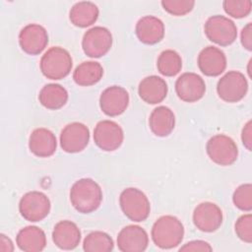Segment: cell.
<instances>
[{"label":"cell","instance_id":"cell-11","mask_svg":"<svg viewBox=\"0 0 252 252\" xmlns=\"http://www.w3.org/2000/svg\"><path fill=\"white\" fill-rule=\"evenodd\" d=\"M90 130L80 122H73L66 125L60 134V146L69 154L82 152L89 144Z\"/></svg>","mask_w":252,"mask_h":252},{"label":"cell","instance_id":"cell-8","mask_svg":"<svg viewBox=\"0 0 252 252\" xmlns=\"http://www.w3.org/2000/svg\"><path fill=\"white\" fill-rule=\"evenodd\" d=\"M248 91L245 76L238 71H229L218 82L217 92L219 96L226 102L241 100Z\"/></svg>","mask_w":252,"mask_h":252},{"label":"cell","instance_id":"cell-31","mask_svg":"<svg viewBox=\"0 0 252 252\" xmlns=\"http://www.w3.org/2000/svg\"><path fill=\"white\" fill-rule=\"evenodd\" d=\"M162 8L173 16H184L192 11L195 5L193 0H162Z\"/></svg>","mask_w":252,"mask_h":252},{"label":"cell","instance_id":"cell-32","mask_svg":"<svg viewBox=\"0 0 252 252\" xmlns=\"http://www.w3.org/2000/svg\"><path fill=\"white\" fill-rule=\"evenodd\" d=\"M235 233L242 241L246 243L252 242V216L251 214L239 217L234 225Z\"/></svg>","mask_w":252,"mask_h":252},{"label":"cell","instance_id":"cell-26","mask_svg":"<svg viewBox=\"0 0 252 252\" xmlns=\"http://www.w3.org/2000/svg\"><path fill=\"white\" fill-rule=\"evenodd\" d=\"M103 76L102 66L95 61H85L75 69L73 79L79 86L89 87L96 84Z\"/></svg>","mask_w":252,"mask_h":252},{"label":"cell","instance_id":"cell-27","mask_svg":"<svg viewBox=\"0 0 252 252\" xmlns=\"http://www.w3.org/2000/svg\"><path fill=\"white\" fill-rule=\"evenodd\" d=\"M157 67L161 75L173 77L177 75L182 68L181 56L172 49L163 50L158 57Z\"/></svg>","mask_w":252,"mask_h":252},{"label":"cell","instance_id":"cell-22","mask_svg":"<svg viewBox=\"0 0 252 252\" xmlns=\"http://www.w3.org/2000/svg\"><path fill=\"white\" fill-rule=\"evenodd\" d=\"M16 243L22 251L39 252L46 246V236L41 228L29 225L19 231L16 237Z\"/></svg>","mask_w":252,"mask_h":252},{"label":"cell","instance_id":"cell-4","mask_svg":"<svg viewBox=\"0 0 252 252\" xmlns=\"http://www.w3.org/2000/svg\"><path fill=\"white\" fill-rule=\"evenodd\" d=\"M119 204L122 212L130 220L144 221L150 215V201L145 193L138 188L124 189L120 194Z\"/></svg>","mask_w":252,"mask_h":252},{"label":"cell","instance_id":"cell-33","mask_svg":"<svg viewBox=\"0 0 252 252\" xmlns=\"http://www.w3.org/2000/svg\"><path fill=\"white\" fill-rule=\"evenodd\" d=\"M212 246L203 240H193L184 244L179 251H212Z\"/></svg>","mask_w":252,"mask_h":252},{"label":"cell","instance_id":"cell-21","mask_svg":"<svg viewBox=\"0 0 252 252\" xmlns=\"http://www.w3.org/2000/svg\"><path fill=\"white\" fill-rule=\"evenodd\" d=\"M136 35L145 44H156L164 36V25L155 16H145L136 24Z\"/></svg>","mask_w":252,"mask_h":252},{"label":"cell","instance_id":"cell-29","mask_svg":"<svg viewBox=\"0 0 252 252\" xmlns=\"http://www.w3.org/2000/svg\"><path fill=\"white\" fill-rule=\"evenodd\" d=\"M232 201L239 210L250 212L252 210V185L245 183L238 186L233 192Z\"/></svg>","mask_w":252,"mask_h":252},{"label":"cell","instance_id":"cell-23","mask_svg":"<svg viewBox=\"0 0 252 252\" xmlns=\"http://www.w3.org/2000/svg\"><path fill=\"white\" fill-rule=\"evenodd\" d=\"M175 116L173 111L167 106L156 107L149 118L151 131L158 137H166L174 129Z\"/></svg>","mask_w":252,"mask_h":252},{"label":"cell","instance_id":"cell-2","mask_svg":"<svg viewBox=\"0 0 252 252\" xmlns=\"http://www.w3.org/2000/svg\"><path fill=\"white\" fill-rule=\"evenodd\" d=\"M152 239L161 249H171L178 246L184 236L182 222L173 216H162L152 227Z\"/></svg>","mask_w":252,"mask_h":252},{"label":"cell","instance_id":"cell-24","mask_svg":"<svg viewBox=\"0 0 252 252\" xmlns=\"http://www.w3.org/2000/svg\"><path fill=\"white\" fill-rule=\"evenodd\" d=\"M97 6L90 1H81L73 5L69 13L71 23L79 28H87L95 23L98 18Z\"/></svg>","mask_w":252,"mask_h":252},{"label":"cell","instance_id":"cell-12","mask_svg":"<svg viewBox=\"0 0 252 252\" xmlns=\"http://www.w3.org/2000/svg\"><path fill=\"white\" fill-rule=\"evenodd\" d=\"M19 43L26 53L37 55L47 46V32L38 24H29L21 30L19 33Z\"/></svg>","mask_w":252,"mask_h":252},{"label":"cell","instance_id":"cell-14","mask_svg":"<svg viewBox=\"0 0 252 252\" xmlns=\"http://www.w3.org/2000/svg\"><path fill=\"white\" fill-rule=\"evenodd\" d=\"M193 222L201 231H216L222 223V212L215 203L203 202L193 212Z\"/></svg>","mask_w":252,"mask_h":252},{"label":"cell","instance_id":"cell-7","mask_svg":"<svg viewBox=\"0 0 252 252\" xmlns=\"http://www.w3.org/2000/svg\"><path fill=\"white\" fill-rule=\"evenodd\" d=\"M51 204L48 197L39 191L26 193L20 200L19 211L21 216L32 222L40 221L50 212Z\"/></svg>","mask_w":252,"mask_h":252},{"label":"cell","instance_id":"cell-13","mask_svg":"<svg viewBox=\"0 0 252 252\" xmlns=\"http://www.w3.org/2000/svg\"><path fill=\"white\" fill-rule=\"evenodd\" d=\"M177 96L185 102H195L201 99L206 92V84L196 73H183L175 82Z\"/></svg>","mask_w":252,"mask_h":252},{"label":"cell","instance_id":"cell-18","mask_svg":"<svg viewBox=\"0 0 252 252\" xmlns=\"http://www.w3.org/2000/svg\"><path fill=\"white\" fill-rule=\"evenodd\" d=\"M52 240L60 249H75L81 241V230L75 222L71 220H61L57 222L53 228Z\"/></svg>","mask_w":252,"mask_h":252},{"label":"cell","instance_id":"cell-9","mask_svg":"<svg viewBox=\"0 0 252 252\" xmlns=\"http://www.w3.org/2000/svg\"><path fill=\"white\" fill-rule=\"evenodd\" d=\"M112 46V35L104 27H94L88 30L82 39V47L85 54L92 58L105 55Z\"/></svg>","mask_w":252,"mask_h":252},{"label":"cell","instance_id":"cell-17","mask_svg":"<svg viewBox=\"0 0 252 252\" xmlns=\"http://www.w3.org/2000/svg\"><path fill=\"white\" fill-rule=\"evenodd\" d=\"M198 67L200 71L209 77L220 75L226 68V57L222 50L216 46H207L198 55Z\"/></svg>","mask_w":252,"mask_h":252},{"label":"cell","instance_id":"cell-5","mask_svg":"<svg viewBox=\"0 0 252 252\" xmlns=\"http://www.w3.org/2000/svg\"><path fill=\"white\" fill-rule=\"evenodd\" d=\"M207 37L220 46H228L237 37V28L233 21L221 16L215 15L210 17L204 27Z\"/></svg>","mask_w":252,"mask_h":252},{"label":"cell","instance_id":"cell-3","mask_svg":"<svg viewBox=\"0 0 252 252\" xmlns=\"http://www.w3.org/2000/svg\"><path fill=\"white\" fill-rule=\"evenodd\" d=\"M40 71L47 79L61 80L71 72L73 61L70 53L60 47H50L40 59Z\"/></svg>","mask_w":252,"mask_h":252},{"label":"cell","instance_id":"cell-6","mask_svg":"<svg viewBox=\"0 0 252 252\" xmlns=\"http://www.w3.org/2000/svg\"><path fill=\"white\" fill-rule=\"evenodd\" d=\"M206 150L211 160L222 166L234 163L238 157V149L235 142L223 134H217L210 138L207 142Z\"/></svg>","mask_w":252,"mask_h":252},{"label":"cell","instance_id":"cell-30","mask_svg":"<svg viewBox=\"0 0 252 252\" xmlns=\"http://www.w3.org/2000/svg\"><path fill=\"white\" fill-rule=\"evenodd\" d=\"M224 12L236 19L248 16L252 9V3L249 0H224L222 2Z\"/></svg>","mask_w":252,"mask_h":252},{"label":"cell","instance_id":"cell-36","mask_svg":"<svg viewBox=\"0 0 252 252\" xmlns=\"http://www.w3.org/2000/svg\"><path fill=\"white\" fill-rule=\"evenodd\" d=\"M0 251L1 252H12L14 251V245L12 240L5 234H0Z\"/></svg>","mask_w":252,"mask_h":252},{"label":"cell","instance_id":"cell-28","mask_svg":"<svg viewBox=\"0 0 252 252\" xmlns=\"http://www.w3.org/2000/svg\"><path fill=\"white\" fill-rule=\"evenodd\" d=\"M113 247L112 238L103 231L89 233L83 242V249L86 252H109L113 250Z\"/></svg>","mask_w":252,"mask_h":252},{"label":"cell","instance_id":"cell-1","mask_svg":"<svg viewBox=\"0 0 252 252\" xmlns=\"http://www.w3.org/2000/svg\"><path fill=\"white\" fill-rule=\"evenodd\" d=\"M70 201L79 213L90 214L94 212L102 201L101 188L91 178L79 179L70 189Z\"/></svg>","mask_w":252,"mask_h":252},{"label":"cell","instance_id":"cell-19","mask_svg":"<svg viewBox=\"0 0 252 252\" xmlns=\"http://www.w3.org/2000/svg\"><path fill=\"white\" fill-rule=\"evenodd\" d=\"M166 82L156 75L148 76L144 78L138 87V93L140 97L147 103L157 104L161 102L167 94Z\"/></svg>","mask_w":252,"mask_h":252},{"label":"cell","instance_id":"cell-16","mask_svg":"<svg viewBox=\"0 0 252 252\" xmlns=\"http://www.w3.org/2000/svg\"><path fill=\"white\" fill-rule=\"evenodd\" d=\"M148 244V233L139 225H127L120 230L117 236V246L122 252H143Z\"/></svg>","mask_w":252,"mask_h":252},{"label":"cell","instance_id":"cell-25","mask_svg":"<svg viewBox=\"0 0 252 252\" xmlns=\"http://www.w3.org/2000/svg\"><path fill=\"white\" fill-rule=\"evenodd\" d=\"M38 100L45 108L56 110L66 104L68 93L61 85L47 84L40 90Z\"/></svg>","mask_w":252,"mask_h":252},{"label":"cell","instance_id":"cell-15","mask_svg":"<svg viewBox=\"0 0 252 252\" xmlns=\"http://www.w3.org/2000/svg\"><path fill=\"white\" fill-rule=\"evenodd\" d=\"M129 104V94L120 86L106 88L99 96V106L101 111L108 116H118L122 114Z\"/></svg>","mask_w":252,"mask_h":252},{"label":"cell","instance_id":"cell-20","mask_svg":"<svg viewBox=\"0 0 252 252\" xmlns=\"http://www.w3.org/2000/svg\"><path fill=\"white\" fill-rule=\"evenodd\" d=\"M30 151L38 158L51 157L57 148L55 135L46 128L34 129L29 139Z\"/></svg>","mask_w":252,"mask_h":252},{"label":"cell","instance_id":"cell-10","mask_svg":"<svg viewBox=\"0 0 252 252\" xmlns=\"http://www.w3.org/2000/svg\"><path fill=\"white\" fill-rule=\"evenodd\" d=\"M124 133L122 128L114 121H99L94 130V141L102 151L112 152L117 150L123 143Z\"/></svg>","mask_w":252,"mask_h":252},{"label":"cell","instance_id":"cell-34","mask_svg":"<svg viewBox=\"0 0 252 252\" xmlns=\"http://www.w3.org/2000/svg\"><path fill=\"white\" fill-rule=\"evenodd\" d=\"M240 41L242 46L251 51L252 50V24L248 23L241 31Z\"/></svg>","mask_w":252,"mask_h":252},{"label":"cell","instance_id":"cell-35","mask_svg":"<svg viewBox=\"0 0 252 252\" xmlns=\"http://www.w3.org/2000/svg\"><path fill=\"white\" fill-rule=\"evenodd\" d=\"M241 140L244 145V147L251 151L252 149V122L249 120L243 127L242 133H241Z\"/></svg>","mask_w":252,"mask_h":252}]
</instances>
